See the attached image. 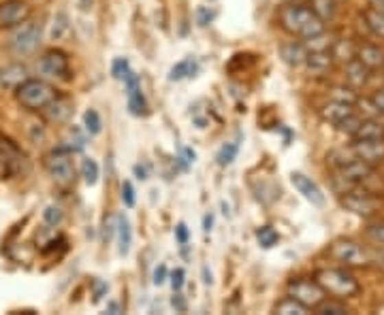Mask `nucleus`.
<instances>
[{
	"label": "nucleus",
	"mask_w": 384,
	"mask_h": 315,
	"mask_svg": "<svg viewBox=\"0 0 384 315\" xmlns=\"http://www.w3.org/2000/svg\"><path fill=\"white\" fill-rule=\"evenodd\" d=\"M278 22L289 34L299 38H310L325 32V22L306 5H284L278 13Z\"/></svg>",
	"instance_id": "1"
},
{
	"label": "nucleus",
	"mask_w": 384,
	"mask_h": 315,
	"mask_svg": "<svg viewBox=\"0 0 384 315\" xmlns=\"http://www.w3.org/2000/svg\"><path fill=\"white\" fill-rule=\"evenodd\" d=\"M382 181L378 179V173L372 164L363 160H350L339 169H335L333 175V185L339 194L354 190V187H368V190H376Z\"/></svg>",
	"instance_id": "2"
},
{
	"label": "nucleus",
	"mask_w": 384,
	"mask_h": 315,
	"mask_svg": "<svg viewBox=\"0 0 384 315\" xmlns=\"http://www.w3.org/2000/svg\"><path fill=\"white\" fill-rule=\"evenodd\" d=\"M15 100L22 104L26 111H43L52 100H56L60 94L52 83L43 79H26L15 92Z\"/></svg>",
	"instance_id": "3"
},
{
	"label": "nucleus",
	"mask_w": 384,
	"mask_h": 315,
	"mask_svg": "<svg viewBox=\"0 0 384 315\" xmlns=\"http://www.w3.org/2000/svg\"><path fill=\"white\" fill-rule=\"evenodd\" d=\"M316 281L327 294H331V296L339 301L352 299L361 292V283L357 281V277L343 268H322L316 272Z\"/></svg>",
	"instance_id": "4"
},
{
	"label": "nucleus",
	"mask_w": 384,
	"mask_h": 315,
	"mask_svg": "<svg viewBox=\"0 0 384 315\" xmlns=\"http://www.w3.org/2000/svg\"><path fill=\"white\" fill-rule=\"evenodd\" d=\"M339 205L346 209V211L361 215V218H372L380 213L384 209V198L376 194V190H368V187H354L339 194Z\"/></svg>",
	"instance_id": "5"
},
{
	"label": "nucleus",
	"mask_w": 384,
	"mask_h": 315,
	"mask_svg": "<svg viewBox=\"0 0 384 315\" xmlns=\"http://www.w3.org/2000/svg\"><path fill=\"white\" fill-rule=\"evenodd\" d=\"M41 38H43V28L38 22H24L22 26H17L15 32L9 38V49L17 56V58H28L32 56L38 45H41Z\"/></svg>",
	"instance_id": "6"
},
{
	"label": "nucleus",
	"mask_w": 384,
	"mask_h": 315,
	"mask_svg": "<svg viewBox=\"0 0 384 315\" xmlns=\"http://www.w3.org/2000/svg\"><path fill=\"white\" fill-rule=\"evenodd\" d=\"M329 256L341 264L352 266V268L370 266V247L361 245L352 239H337L329 247Z\"/></svg>",
	"instance_id": "7"
},
{
	"label": "nucleus",
	"mask_w": 384,
	"mask_h": 315,
	"mask_svg": "<svg viewBox=\"0 0 384 315\" xmlns=\"http://www.w3.org/2000/svg\"><path fill=\"white\" fill-rule=\"evenodd\" d=\"M45 171L58 185H69L75 179V166L67 147H58L45 156Z\"/></svg>",
	"instance_id": "8"
},
{
	"label": "nucleus",
	"mask_w": 384,
	"mask_h": 315,
	"mask_svg": "<svg viewBox=\"0 0 384 315\" xmlns=\"http://www.w3.org/2000/svg\"><path fill=\"white\" fill-rule=\"evenodd\" d=\"M38 71L49 79L69 81L71 79V60L63 49H47L41 58H38Z\"/></svg>",
	"instance_id": "9"
},
{
	"label": "nucleus",
	"mask_w": 384,
	"mask_h": 315,
	"mask_svg": "<svg viewBox=\"0 0 384 315\" xmlns=\"http://www.w3.org/2000/svg\"><path fill=\"white\" fill-rule=\"evenodd\" d=\"M289 296H293L301 305H306L308 309H314L318 303H322L327 299V292L322 290V285L316 279L299 277V279H293L289 283Z\"/></svg>",
	"instance_id": "10"
},
{
	"label": "nucleus",
	"mask_w": 384,
	"mask_h": 315,
	"mask_svg": "<svg viewBox=\"0 0 384 315\" xmlns=\"http://www.w3.org/2000/svg\"><path fill=\"white\" fill-rule=\"evenodd\" d=\"M32 9L26 0H0V30H15L28 22Z\"/></svg>",
	"instance_id": "11"
},
{
	"label": "nucleus",
	"mask_w": 384,
	"mask_h": 315,
	"mask_svg": "<svg viewBox=\"0 0 384 315\" xmlns=\"http://www.w3.org/2000/svg\"><path fill=\"white\" fill-rule=\"evenodd\" d=\"M348 147L357 160H363L372 166L384 160V139H352Z\"/></svg>",
	"instance_id": "12"
},
{
	"label": "nucleus",
	"mask_w": 384,
	"mask_h": 315,
	"mask_svg": "<svg viewBox=\"0 0 384 315\" xmlns=\"http://www.w3.org/2000/svg\"><path fill=\"white\" fill-rule=\"evenodd\" d=\"M26 79H30V75L28 67L22 65V62H9V65L0 67V90L15 92Z\"/></svg>",
	"instance_id": "13"
},
{
	"label": "nucleus",
	"mask_w": 384,
	"mask_h": 315,
	"mask_svg": "<svg viewBox=\"0 0 384 315\" xmlns=\"http://www.w3.org/2000/svg\"><path fill=\"white\" fill-rule=\"evenodd\" d=\"M24 162V154L17 150V145L9 139L0 137V164H3V173L5 175H15L19 169H22Z\"/></svg>",
	"instance_id": "14"
},
{
	"label": "nucleus",
	"mask_w": 384,
	"mask_h": 315,
	"mask_svg": "<svg viewBox=\"0 0 384 315\" xmlns=\"http://www.w3.org/2000/svg\"><path fill=\"white\" fill-rule=\"evenodd\" d=\"M124 86H126V94H128V109L133 115H144L146 109H148V104H146V96L144 92H141V81L139 77L128 71L124 75Z\"/></svg>",
	"instance_id": "15"
},
{
	"label": "nucleus",
	"mask_w": 384,
	"mask_h": 315,
	"mask_svg": "<svg viewBox=\"0 0 384 315\" xmlns=\"http://www.w3.org/2000/svg\"><path fill=\"white\" fill-rule=\"evenodd\" d=\"M291 181H293V185L297 187V192L303 194V198H306V200H310V202L316 205V207L325 205V194H322V190H320L318 183H316L312 177L303 175V173H293V175H291Z\"/></svg>",
	"instance_id": "16"
},
{
	"label": "nucleus",
	"mask_w": 384,
	"mask_h": 315,
	"mask_svg": "<svg viewBox=\"0 0 384 315\" xmlns=\"http://www.w3.org/2000/svg\"><path fill=\"white\" fill-rule=\"evenodd\" d=\"M333 54L331 49L329 51H308V58H306V67L308 73L312 77H325L331 69H333Z\"/></svg>",
	"instance_id": "17"
},
{
	"label": "nucleus",
	"mask_w": 384,
	"mask_h": 315,
	"mask_svg": "<svg viewBox=\"0 0 384 315\" xmlns=\"http://www.w3.org/2000/svg\"><path fill=\"white\" fill-rule=\"evenodd\" d=\"M280 58L284 65L297 69V67H303L306 65V58H308V49L303 43L299 40H286V43L280 45Z\"/></svg>",
	"instance_id": "18"
},
{
	"label": "nucleus",
	"mask_w": 384,
	"mask_h": 315,
	"mask_svg": "<svg viewBox=\"0 0 384 315\" xmlns=\"http://www.w3.org/2000/svg\"><path fill=\"white\" fill-rule=\"evenodd\" d=\"M352 113H357V109L352 104L346 102H337V100H329L320 107V115L325 121H329L331 126H337L339 121H343L346 117H350Z\"/></svg>",
	"instance_id": "19"
},
{
	"label": "nucleus",
	"mask_w": 384,
	"mask_h": 315,
	"mask_svg": "<svg viewBox=\"0 0 384 315\" xmlns=\"http://www.w3.org/2000/svg\"><path fill=\"white\" fill-rule=\"evenodd\" d=\"M343 75H346V81H348V86L354 88V90H361V88H365L370 79H372V71L363 65L361 60H352L346 65V69H343Z\"/></svg>",
	"instance_id": "20"
},
{
	"label": "nucleus",
	"mask_w": 384,
	"mask_h": 315,
	"mask_svg": "<svg viewBox=\"0 0 384 315\" xmlns=\"http://www.w3.org/2000/svg\"><path fill=\"white\" fill-rule=\"evenodd\" d=\"M357 60H361L372 73L384 71V49H380L378 45H361L357 49Z\"/></svg>",
	"instance_id": "21"
},
{
	"label": "nucleus",
	"mask_w": 384,
	"mask_h": 315,
	"mask_svg": "<svg viewBox=\"0 0 384 315\" xmlns=\"http://www.w3.org/2000/svg\"><path fill=\"white\" fill-rule=\"evenodd\" d=\"M115 233H117V251H120V256H126L131 251V245H133V228H131V222H128V218L124 213L117 215Z\"/></svg>",
	"instance_id": "22"
},
{
	"label": "nucleus",
	"mask_w": 384,
	"mask_h": 315,
	"mask_svg": "<svg viewBox=\"0 0 384 315\" xmlns=\"http://www.w3.org/2000/svg\"><path fill=\"white\" fill-rule=\"evenodd\" d=\"M363 24H365V28L376 36V38H382L384 40V11L376 9L374 5L368 7L365 11H363Z\"/></svg>",
	"instance_id": "23"
},
{
	"label": "nucleus",
	"mask_w": 384,
	"mask_h": 315,
	"mask_svg": "<svg viewBox=\"0 0 384 315\" xmlns=\"http://www.w3.org/2000/svg\"><path fill=\"white\" fill-rule=\"evenodd\" d=\"M49 121H65L67 117H69V113H71V102L67 100V98H63V96H58L56 100H52L47 107L41 111Z\"/></svg>",
	"instance_id": "24"
},
{
	"label": "nucleus",
	"mask_w": 384,
	"mask_h": 315,
	"mask_svg": "<svg viewBox=\"0 0 384 315\" xmlns=\"http://www.w3.org/2000/svg\"><path fill=\"white\" fill-rule=\"evenodd\" d=\"M357 49H359V47L352 43V40L339 38V40H335V43H333L331 54H333V60L341 62V65H348V62L357 60Z\"/></svg>",
	"instance_id": "25"
},
{
	"label": "nucleus",
	"mask_w": 384,
	"mask_h": 315,
	"mask_svg": "<svg viewBox=\"0 0 384 315\" xmlns=\"http://www.w3.org/2000/svg\"><path fill=\"white\" fill-rule=\"evenodd\" d=\"M71 32V22H69V15L58 11L52 17V26H49V38L52 40H65Z\"/></svg>",
	"instance_id": "26"
},
{
	"label": "nucleus",
	"mask_w": 384,
	"mask_h": 315,
	"mask_svg": "<svg viewBox=\"0 0 384 315\" xmlns=\"http://www.w3.org/2000/svg\"><path fill=\"white\" fill-rule=\"evenodd\" d=\"M352 139H384V126L374 119H363Z\"/></svg>",
	"instance_id": "27"
},
{
	"label": "nucleus",
	"mask_w": 384,
	"mask_h": 315,
	"mask_svg": "<svg viewBox=\"0 0 384 315\" xmlns=\"http://www.w3.org/2000/svg\"><path fill=\"white\" fill-rule=\"evenodd\" d=\"M312 309H308L306 305H301L299 301H295L293 296L289 299H282L275 307H273V313L278 315H308Z\"/></svg>",
	"instance_id": "28"
},
{
	"label": "nucleus",
	"mask_w": 384,
	"mask_h": 315,
	"mask_svg": "<svg viewBox=\"0 0 384 315\" xmlns=\"http://www.w3.org/2000/svg\"><path fill=\"white\" fill-rule=\"evenodd\" d=\"M312 11L322 22H331L337 13V0H312Z\"/></svg>",
	"instance_id": "29"
},
{
	"label": "nucleus",
	"mask_w": 384,
	"mask_h": 315,
	"mask_svg": "<svg viewBox=\"0 0 384 315\" xmlns=\"http://www.w3.org/2000/svg\"><path fill=\"white\" fill-rule=\"evenodd\" d=\"M194 73H196V62L192 58H188V60L177 62V65L169 73V79L171 81H181V79H186V77H194Z\"/></svg>",
	"instance_id": "30"
},
{
	"label": "nucleus",
	"mask_w": 384,
	"mask_h": 315,
	"mask_svg": "<svg viewBox=\"0 0 384 315\" xmlns=\"http://www.w3.org/2000/svg\"><path fill=\"white\" fill-rule=\"evenodd\" d=\"M333 43L335 40L331 36H327L325 32H320L316 36H310V38L303 40V45H306L308 51H329L333 47Z\"/></svg>",
	"instance_id": "31"
},
{
	"label": "nucleus",
	"mask_w": 384,
	"mask_h": 315,
	"mask_svg": "<svg viewBox=\"0 0 384 315\" xmlns=\"http://www.w3.org/2000/svg\"><path fill=\"white\" fill-rule=\"evenodd\" d=\"M329 100H337V102H346V104H357V100H359V96H357V92H354V88H350V86H335V88H331V92H329Z\"/></svg>",
	"instance_id": "32"
},
{
	"label": "nucleus",
	"mask_w": 384,
	"mask_h": 315,
	"mask_svg": "<svg viewBox=\"0 0 384 315\" xmlns=\"http://www.w3.org/2000/svg\"><path fill=\"white\" fill-rule=\"evenodd\" d=\"M314 311H316V315H346V313H350L348 311V307L343 305V303H337V301H322V303H318L316 307H314Z\"/></svg>",
	"instance_id": "33"
},
{
	"label": "nucleus",
	"mask_w": 384,
	"mask_h": 315,
	"mask_svg": "<svg viewBox=\"0 0 384 315\" xmlns=\"http://www.w3.org/2000/svg\"><path fill=\"white\" fill-rule=\"evenodd\" d=\"M237 152H239V145L235 143V141H231V143H225L218 150V154H216V162L220 164V166H229L235 158H237Z\"/></svg>",
	"instance_id": "34"
},
{
	"label": "nucleus",
	"mask_w": 384,
	"mask_h": 315,
	"mask_svg": "<svg viewBox=\"0 0 384 315\" xmlns=\"http://www.w3.org/2000/svg\"><path fill=\"white\" fill-rule=\"evenodd\" d=\"M256 241L262 249H271L273 245H278L280 237L271 226H262V228L256 230Z\"/></svg>",
	"instance_id": "35"
},
{
	"label": "nucleus",
	"mask_w": 384,
	"mask_h": 315,
	"mask_svg": "<svg viewBox=\"0 0 384 315\" xmlns=\"http://www.w3.org/2000/svg\"><path fill=\"white\" fill-rule=\"evenodd\" d=\"M363 235H365L368 241H372L378 247H384V222H374L368 224L365 230H363Z\"/></svg>",
	"instance_id": "36"
},
{
	"label": "nucleus",
	"mask_w": 384,
	"mask_h": 315,
	"mask_svg": "<svg viewBox=\"0 0 384 315\" xmlns=\"http://www.w3.org/2000/svg\"><path fill=\"white\" fill-rule=\"evenodd\" d=\"M361 121H363V117H361L359 113H352L350 117H346V119H343V121H339V124L335 126V130H337V132H341V135L354 137V132L359 130Z\"/></svg>",
	"instance_id": "37"
},
{
	"label": "nucleus",
	"mask_w": 384,
	"mask_h": 315,
	"mask_svg": "<svg viewBox=\"0 0 384 315\" xmlns=\"http://www.w3.org/2000/svg\"><path fill=\"white\" fill-rule=\"evenodd\" d=\"M84 128L90 135H98L100 130H103V121H100V115L96 109H88L84 113Z\"/></svg>",
	"instance_id": "38"
},
{
	"label": "nucleus",
	"mask_w": 384,
	"mask_h": 315,
	"mask_svg": "<svg viewBox=\"0 0 384 315\" xmlns=\"http://www.w3.org/2000/svg\"><path fill=\"white\" fill-rule=\"evenodd\" d=\"M67 150L77 154V152H84V147H86V135L79 130V128H71L69 130V141H67Z\"/></svg>",
	"instance_id": "39"
},
{
	"label": "nucleus",
	"mask_w": 384,
	"mask_h": 315,
	"mask_svg": "<svg viewBox=\"0 0 384 315\" xmlns=\"http://www.w3.org/2000/svg\"><path fill=\"white\" fill-rule=\"evenodd\" d=\"M98 164L92 160V158H86L84 162H82V177H84V181L88 183V185H94L96 181H98Z\"/></svg>",
	"instance_id": "40"
},
{
	"label": "nucleus",
	"mask_w": 384,
	"mask_h": 315,
	"mask_svg": "<svg viewBox=\"0 0 384 315\" xmlns=\"http://www.w3.org/2000/svg\"><path fill=\"white\" fill-rule=\"evenodd\" d=\"M43 220H45V224L47 226H60V224H63V220H65V213H63V209H60V207H47L45 209V211H43Z\"/></svg>",
	"instance_id": "41"
},
{
	"label": "nucleus",
	"mask_w": 384,
	"mask_h": 315,
	"mask_svg": "<svg viewBox=\"0 0 384 315\" xmlns=\"http://www.w3.org/2000/svg\"><path fill=\"white\" fill-rule=\"evenodd\" d=\"M131 71V67H128V60H124V58H117L115 62H113V77L115 79H124V75Z\"/></svg>",
	"instance_id": "42"
},
{
	"label": "nucleus",
	"mask_w": 384,
	"mask_h": 315,
	"mask_svg": "<svg viewBox=\"0 0 384 315\" xmlns=\"http://www.w3.org/2000/svg\"><path fill=\"white\" fill-rule=\"evenodd\" d=\"M122 200H124V205L131 209V207H135V190H133V183L131 181H124L122 183Z\"/></svg>",
	"instance_id": "43"
},
{
	"label": "nucleus",
	"mask_w": 384,
	"mask_h": 315,
	"mask_svg": "<svg viewBox=\"0 0 384 315\" xmlns=\"http://www.w3.org/2000/svg\"><path fill=\"white\" fill-rule=\"evenodd\" d=\"M184 277H186L184 268H175V270L171 272V285H173L175 292H179L181 288H184Z\"/></svg>",
	"instance_id": "44"
},
{
	"label": "nucleus",
	"mask_w": 384,
	"mask_h": 315,
	"mask_svg": "<svg viewBox=\"0 0 384 315\" xmlns=\"http://www.w3.org/2000/svg\"><path fill=\"white\" fill-rule=\"evenodd\" d=\"M214 11H210V9H203L201 7L199 11H196V22H199V26H207L212 19H214Z\"/></svg>",
	"instance_id": "45"
},
{
	"label": "nucleus",
	"mask_w": 384,
	"mask_h": 315,
	"mask_svg": "<svg viewBox=\"0 0 384 315\" xmlns=\"http://www.w3.org/2000/svg\"><path fill=\"white\" fill-rule=\"evenodd\" d=\"M175 239H177V243H179V245H186V243H188L190 233H188L186 224H177V228H175Z\"/></svg>",
	"instance_id": "46"
},
{
	"label": "nucleus",
	"mask_w": 384,
	"mask_h": 315,
	"mask_svg": "<svg viewBox=\"0 0 384 315\" xmlns=\"http://www.w3.org/2000/svg\"><path fill=\"white\" fill-rule=\"evenodd\" d=\"M167 281V266L160 264L156 270H154V285H163Z\"/></svg>",
	"instance_id": "47"
},
{
	"label": "nucleus",
	"mask_w": 384,
	"mask_h": 315,
	"mask_svg": "<svg viewBox=\"0 0 384 315\" xmlns=\"http://www.w3.org/2000/svg\"><path fill=\"white\" fill-rule=\"evenodd\" d=\"M171 305L179 313H186V309H188V305H186V301H184V296H181V294H175V296L171 299Z\"/></svg>",
	"instance_id": "48"
},
{
	"label": "nucleus",
	"mask_w": 384,
	"mask_h": 315,
	"mask_svg": "<svg viewBox=\"0 0 384 315\" xmlns=\"http://www.w3.org/2000/svg\"><path fill=\"white\" fill-rule=\"evenodd\" d=\"M372 100H374V104H376L378 113H380V115H384V90H378V92H374Z\"/></svg>",
	"instance_id": "49"
},
{
	"label": "nucleus",
	"mask_w": 384,
	"mask_h": 315,
	"mask_svg": "<svg viewBox=\"0 0 384 315\" xmlns=\"http://www.w3.org/2000/svg\"><path fill=\"white\" fill-rule=\"evenodd\" d=\"M105 292H107V283L105 281H96L94 283V303H98L100 299H103Z\"/></svg>",
	"instance_id": "50"
},
{
	"label": "nucleus",
	"mask_w": 384,
	"mask_h": 315,
	"mask_svg": "<svg viewBox=\"0 0 384 315\" xmlns=\"http://www.w3.org/2000/svg\"><path fill=\"white\" fill-rule=\"evenodd\" d=\"M115 226H117V220H115V224H113L111 220H109V224L105 222V230H103V237H105V241H109V239H111V235H113Z\"/></svg>",
	"instance_id": "51"
},
{
	"label": "nucleus",
	"mask_w": 384,
	"mask_h": 315,
	"mask_svg": "<svg viewBox=\"0 0 384 315\" xmlns=\"http://www.w3.org/2000/svg\"><path fill=\"white\" fill-rule=\"evenodd\" d=\"M194 152H190V150H186V147H184V150H181V160H184L186 164H190V162H194Z\"/></svg>",
	"instance_id": "52"
},
{
	"label": "nucleus",
	"mask_w": 384,
	"mask_h": 315,
	"mask_svg": "<svg viewBox=\"0 0 384 315\" xmlns=\"http://www.w3.org/2000/svg\"><path fill=\"white\" fill-rule=\"evenodd\" d=\"M107 313H111V315H117V313H122V307H120V303H107V309H105Z\"/></svg>",
	"instance_id": "53"
},
{
	"label": "nucleus",
	"mask_w": 384,
	"mask_h": 315,
	"mask_svg": "<svg viewBox=\"0 0 384 315\" xmlns=\"http://www.w3.org/2000/svg\"><path fill=\"white\" fill-rule=\"evenodd\" d=\"M135 173H137V179H141V181H146L148 179V171L144 169V166H135Z\"/></svg>",
	"instance_id": "54"
},
{
	"label": "nucleus",
	"mask_w": 384,
	"mask_h": 315,
	"mask_svg": "<svg viewBox=\"0 0 384 315\" xmlns=\"http://www.w3.org/2000/svg\"><path fill=\"white\" fill-rule=\"evenodd\" d=\"M212 226H214V215H212V213H207V215L203 218V230H205V233H210Z\"/></svg>",
	"instance_id": "55"
},
{
	"label": "nucleus",
	"mask_w": 384,
	"mask_h": 315,
	"mask_svg": "<svg viewBox=\"0 0 384 315\" xmlns=\"http://www.w3.org/2000/svg\"><path fill=\"white\" fill-rule=\"evenodd\" d=\"M79 7H82V11H90L92 9V0H79Z\"/></svg>",
	"instance_id": "56"
},
{
	"label": "nucleus",
	"mask_w": 384,
	"mask_h": 315,
	"mask_svg": "<svg viewBox=\"0 0 384 315\" xmlns=\"http://www.w3.org/2000/svg\"><path fill=\"white\" fill-rule=\"evenodd\" d=\"M372 3H374V7H376V9L384 11V0H372Z\"/></svg>",
	"instance_id": "57"
}]
</instances>
